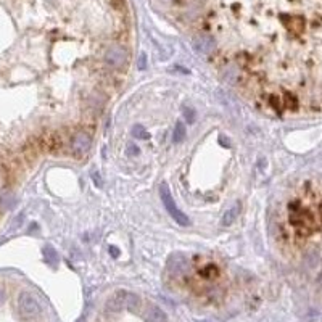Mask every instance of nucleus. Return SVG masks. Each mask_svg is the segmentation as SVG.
I'll return each mask as SVG.
<instances>
[{
	"instance_id": "1",
	"label": "nucleus",
	"mask_w": 322,
	"mask_h": 322,
	"mask_svg": "<svg viewBox=\"0 0 322 322\" xmlns=\"http://www.w3.org/2000/svg\"><path fill=\"white\" fill-rule=\"evenodd\" d=\"M274 114L322 111V0H158Z\"/></svg>"
},
{
	"instance_id": "2",
	"label": "nucleus",
	"mask_w": 322,
	"mask_h": 322,
	"mask_svg": "<svg viewBox=\"0 0 322 322\" xmlns=\"http://www.w3.org/2000/svg\"><path fill=\"white\" fill-rule=\"evenodd\" d=\"M159 195H161V202H163L165 208L168 210V213H169V216L172 217V219H174L179 226H189L190 224L189 217L177 208V205H176L174 198H172V195H171V192H169L166 184H163V186H161Z\"/></svg>"
},
{
	"instance_id": "3",
	"label": "nucleus",
	"mask_w": 322,
	"mask_h": 322,
	"mask_svg": "<svg viewBox=\"0 0 322 322\" xmlns=\"http://www.w3.org/2000/svg\"><path fill=\"white\" fill-rule=\"evenodd\" d=\"M90 145H92V137L87 129H77L71 135V150L74 156L83 158L90 150Z\"/></svg>"
},
{
	"instance_id": "4",
	"label": "nucleus",
	"mask_w": 322,
	"mask_h": 322,
	"mask_svg": "<svg viewBox=\"0 0 322 322\" xmlns=\"http://www.w3.org/2000/svg\"><path fill=\"white\" fill-rule=\"evenodd\" d=\"M18 306L23 316L26 317H36L41 314V305L29 292H23L18 298Z\"/></svg>"
},
{
	"instance_id": "5",
	"label": "nucleus",
	"mask_w": 322,
	"mask_h": 322,
	"mask_svg": "<svg viewBox=\"0 0 322 322\" xmlns=\"http://www.w3.org/2000/svg\"><path fill=\"white\" fill-rule=\"evenodd\" d=\"M128 298H129V292H126V290L114 292L107 300V309L111 313L123 311L124 308H128Z\"/></svg>"
},
{
	"instance_id": "6",
	"label": "nucleus",
	"mask_w": 322,
	"mask_h": 322,
	"mask_svg": "<svg viewBox=\"0 0 322 322\" xmlns=\"http://www.w3.org/2000/svg\"><path fill=\"white\" fill-rule=\"evenodd\" d=\"M147 320L148 322H168V316L159 306L152 305L147 309Z\"/></svg>"
},
{
	"instance_id": "7",
	"label": "nucleus",
	"mask_w": 322,
	"mask_h": 322,
	"mask_svg": "<svg viewBox=\"0 0 322 322\" xmlns=\"http://www.w3.org/2000/svg\"><path fill=\"white\" fill-rule=\"evenodd\" d=\"M238 214H240V205L235 203L234 206H231V208H229V210L224 213L221 224H223V226H231V224L237 219V216H238Z\"/></svg>"
},
{
	"instance_id": "8",
	"label": "nucleus",
	"mask_w": 322,
	"mask_h": 322,
	"mask_svg": "<svg viewBox=\"0 0 322 322\" xmlns=\"http://www.w3.org/2000/svg\"><path fill=\"white\" fill-rule=\"evenodd\" d=\"M184 137H186V126L182 123H177L176 129H174V140L180 142V140H184Z\"/></svg>"
},
{
	"instance_id": "9",
	"label": "nucleus",
	"mask_w": 322,
	"mask_h": 322,
	"mask_svg": "<svg viewBox=\"0 0 322 322\" xmlns=\"http://www.w3.org/2000/svg\"><path fill=\"white\" fill-rule=\"evenodd\" d=\"M134 134H135V135L139 134V135L142 137V139H147V137H148V135H147V132L142 129V126H137V128H134Z\"/></svg>"
},
{
	"instance_id": "10",
	"label": "nucleus",
	"mask_w": 322,
	"mask_h": 322,
	"mask_svg": "<svg viewBox=\"0 0 322 322\" xmlns=\"http://www.w3.org/2000/svg\"><path fill=\"white\" fill-rule=\"evenodd\" d=\"M4 300H5V293H4V290L0 289V305L4 303Z\"/></svg>"
}]
</instances>
